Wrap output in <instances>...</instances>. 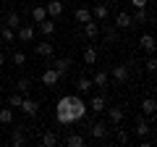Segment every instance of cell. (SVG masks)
<instances>
[{
	"label": "cell",
	"instance_id": "cell-30",
	"mask_svg": "<svg viewBox=\"0 0 157 147\" xmlns=\"http://www.w3.org/2000/svg\"><path fill=\"white\" fill-rule=\"evenodd\" d=\"M0 124H13V108H3L0 110Z\"/></svg>",
	"mask_w": 157,
	"mask_h": 147
},
{
	"label": "cell",
	"instance_id": "cell-4",
	"mask_svg": "<svg viewBox=\"0 0 157 147\" xmlns=\"http://www.w3.org/2000/svg\"><path fill=\"white\" fill-rule=\"evenodd\" d=\"M86 108H89L92 113H105V108H107V102H105V97L102 95H94L89 102H86Z\"/></svg>",
	"mask_w": 157,
	"mask_h": 147
},
{
	"label": "cell",
	"instance_id": "cell-3",
	"mask_svg": "<svg viewBox=\"0 0 157 147\" xmlns=\"http://www.w3.org/2000/svg\"><path fill=\"white\" fill-rule=\"evenodd\" d=\"M110 76L118 81V84H126V81H128V68H126V63H118V66H113Z\"/></svg>",
	"mask_w": 157,
	"mask_h": 147
},
{
	"label": "cell",
	"instance_id": "cell-9",
	"mask_svg": "<svg viewBox=\"0 0 157 147\" xmlns=\"http://www.w3.org/2000/svg\"><path fill=\"white\" fill-rule=\"evenodd\" d=\"M139 47H141L144 53H149V55H152V53H155V37H152L149 32L141 34V37H139Z\"/></svg>",
	"mask_w": 157,
	"mask_h": 147
},
{
	"label": "cell",
	"instance_id": "cell-13",
	"mask_svg": "<svg viewBox=\"0 0 157 147\" xmlns=\"http://www.w3.org/2000/svg\"><path fill=\"white\" fill-rule=\"evenodd\" d=\"M105 110H107V118H110V124L113 126H115V124H121V121H123V110H121V108H115V105H113V108H105Z\"/></svg>",
	"mask_w": 157,
	"mask_h": 147
},
{
	"label": "cell",
	"instance_id": "cell-2",
	"mask_svg": "<svg viewBox=\"0 0 157 147\" xmlns=\"http://www.w3.org/2000/svg\"><path fill=\"white\" fill-rule=\"evenodd\" d=\"M18 110H21L24 116H29V118H34V116L39 113V105L32 100V97H26V95H24V100H21V108H18Z\"/></svg>",
	"mask_w": 157,
	"mask_h": 147
},
{
	"label": "cell",
	"instance_id": "cell-35",
	"mask_svg": "<svg viewBox=\"0 0 157 147\" xmlns=\"http://www.w3.org/2000/svg\"><path fill=\"white\" fill-rule=\"evenodd\" d=\"M118 142H121V145H126V142H128V131L118 129Z\"/></svg>",
	"mask_w": 157,
	"mask_h": 147
},
{
	"label": "cell",
	"instance_id": "cell-12",
	"mask_svg": "<svg viewBox=\"0 0 157 147\" xmlns=\"http://www.w3.org/2000/svg\"><path fill=\"white\" fill-rule=\"evenodd\" d=\"M37 55H42V58H52V53H55V47H52V42H37Z\"/></svg>",
	"mask_w": 157,
	"mask_h": 147
},
{
	"label": "cell",
	"instance_id": "cell-38",
	"mask_svg": "<svg viewBox=\"0 0 157 147\" xmlns=\"http://www.w3.org/2000/svg\"><path fill=\"white\" fill-rule=\"evenodd\" d=\"M105 3H113V0H105Z\"/></svg>",
	"mask_w": 157,
	"mask_h": 147
},
{
	"label": "cell",
	"instance_id": "cell-37",
	"mask_svg": "<svg viewBox=\"0 0 157 147\" xmlns=\"http://www.w3.org/2000/svg\"><path fill=\"white\" fill-rule=\"evenodd\" d=\"M3 63H6V58H3V55H0V68H3Z\"/></svg>",
	"mask_w": 157,
	"mask_h": 147
},
{
	"label": "cell",
	"instance_id": "cell-31",
	"mask_svg": "<svg viewBox=\"0 0 157 147\" xmlns=\"http://www.w3.org/2000/svg\"><path fill=\"white\" fill-rule=\"evenodd\" d=\"M21 100H24L21 92H13V95L8 97V105H11V108H21Z\"/></svg>",
	"mask_w": 157,
	"mask_h": 147
},
{
	"label": "cell",
	"instance_id": "cell-10",
	"mask_svg": "<svg viewBox=\"0 0 157 147\" xmlns=\"http://www.w3.org/2000/svg\"><path fill=\"white\" fill-rule=\"evenodd\" d=\"M107 16H110V11H107V3H97V6L92 8V18H97V21H105Z\"/></svg>",
	"mask_w": 157,
	"mask_h": 147
},
{
	"label": "cell",
	"instance_id": "cell-14",
	"mask_svg": "<svg viewBox=\"0 0 157 147\" xmlns=\"http://www.w3.org/2000/svg\"><path fill=\"white\" fill-rule=\"evenodd\" d=\"M39 32L45 34V37L55 34V18H42V21H39Z\"/></svg>",
	"mask_w": 157,
	"mask_h": 147
},
{
	"label": "cell",
	"instance_id": "cell-6",
	"mask_svg": "<svg viewBox=\"0 0 157 147\" xmlns=\"http://www.w3.org/2000/svg\"><path fill=\"white\" fill-rule=\"evenodd\" d=\"M45 11H47V18H58L63 13V0H50L45 6Z\"/></svg>",
	"mask_w": 157,
	"mask_h": 147
},
{
	"label": "cell",
	"instance_id": "cell-26",
	"mask_svg": "<svg viewBox=\"0 0 157 147\" xmlns=\"http://www.w3.org/2000/svg\"><path fill=\"white\" fill-rule=\"evenodd\" d=\"M89 134L94 137V139H102V137L107 134V129H105L102 124H92V126H89Z\"/></svg>",
	"mask_w": 157,
	"mask_h": 147
},
{
	"label": "cell",
	"instance_id": "cell-8",
	"mask_svg": "<svg viewBox=\"0 0 157 147\" xmlns=\"http://www.w3.org/2000/svg\"><path fill=\"white\" fill-rule=\"evenodd\" d=\"M155 110H157L155 97H144V100H141V113H144L147 118H155Z\"/></svg>",
	"mask_w": 157,
	"mask_h": 147
},
{
	"label": "cell",
	"instance_id": "cell-22",
	"mask_svg": "<svg viewBox=\"0 0 157 147\" xmlns=\"http://www.w3.org/2000/svg\"><path fill=\"white\" fill-rule=\"evenodd\" d=\"M97 58H100V53H97V47H86V50H84V63H86V66H92V63H97Z\"/></svg>",
	"mask_w": 157,
	"mask_h": 147
},
{
	"label": "cell",
	"instance_id": "cell-24",
	"mask_svg": "<svg viewBox=\"0 0 157 147\" xmlns=\"http://www.w3.org/2000/svg\"><path fill=\"white\" fill-rule=\"evenodd\" d=\"M32 18H34V24H39L42 18H47V11H45V6H34V8H32Z\"/></svg>",
	"mask_w": 157,
	"mask_h": 147
},
{
	"label": "cell",
	"instance_id": "cell-33",
	"mask_svg": "<svg viewBox=\"0 0 157 147\" xmlns=\"http://www.w3.org/2000/svg\"><path fill=\"white\" fill-rule=\"evenodd\" d=\"M144 68H147V71H149V74H155V68H157V61H155V58H147V63H144Z\"/></svg>",
	"mask_w": 157,
	"mask_h": 147
},
{
	"label": "cell",
	"instance_id": "cell-27",
	"mask_svg": "<svg viewBox=\"0 0 157 147\" xmlns=\"http://www.w3.org/2000/svg\"><path fill=\"white\" fill-rule=\"evenodd\" d=\"M0 40H3V42H13V40H16V29L3 26V29H0Z\"/></svg>",
	"mask_w": 157,
	"mask_h": 147
},
{
	"label": "cell",
	"instance_id": "cell-21",
	"mask_svg": "<svg viewBox=\"0 0 157 147\" xmlns=\"http://www.w3.org/2000/svg\"><path fill=\"white\" fill-rule=\"evenodd\" d=\"M84 142H86V139H84L81 134H68V137H66V145H68V147H84Z\"/></svg>",
	"mask_w": 157,
	"mask_h": 147
},
{
	"label": "cell",
	"instance_id": "cell-5",
	"mask_svg": "<svg viewBox=\"0 0 157 147\" xmlns=\"http://www.w3.org/2000/svg\"><path fill=\"white\" fill-rule=\"evenodd\" d=\"M60 79H63V76L55 71V68H47V71L42 74V84H45V87H55Z\"/></svg>",
	"mask_w": 157,
	"mask_h": 147
},
{
	"label": "cell",
	"instance_id": "cell-32",
	"mask_svg": "<svg viewBox=\"0 0 157 147\" xmlns=\"http://www.w3.org/2000/svg\"><path fill=\"white\" fill-rule=\"evenodd\" d=\"M16 92L26 95V92H29V79H18V81H16Z\"/></svg>",
	"mask_w": 157,
	"mask_h": 147
},
{
	"label": "cell",
	"instance_id": "cell-25",
	"mask_svg": "<svg viewBox=\"0 0 157 147\" xmlns=\"http://www.w3.org/2000/svg\"><path fill=\"white\" fill-rule=\"evenodd\" d=\"M131 21H139V24H149V16H147V8H136Z\"/></svg>",
	"mask_w": 157,
	"mask_h": 147
},
{
	"label": "cell",
	"instance_id": "cell-18",
	"mask_svg": "<svg viewBox=\"0 0 157 147\" xmlns=\"http://www.w3.org/2000/svg\"><path fill=\"white\" fill-rule=\"evenodd\" d=\"M73 18H76L78 24H86V21H92V11H89V8H76Z\"/></svg>",
	"mask_w": 157,
	"mask_h": 147
},
{
	"label": "cell",
	"instance_id": "cell-11",
	"mask_svg": "<svg viewBox=\"0 0 157 147\" xmlns=\"http://www.w3.org/2000/svg\"><path fill=\"white\" fill-rule=\"evenodd\" d=\"M84 34L89 37V40H97V37H100V24H97L94 18L86 21V24H84Z\"/></svg>",
	"mask_w": 157,
	"mask_h": 147
},
{
	"label": "cell",
	"instance_id": "cell-1",
	"mask_svg": "<svg viewBox=\"0 0 157 147\" xmlns=\"http://www.w3.org/2000/svg\"><path fill=\"white\" fill-rule=\"evenodd\" d=\"M86 113H89V108H86V102L78 95H63L58 100V108H55V118L63 126H71L76 121H81Z\"/></svg>",
	"mask_w": 157,
	"mask_h": 147
},
{
	"label": "cell",
	"instance_id": "cell-19",
	"mask_svg": "<svg viewBox=\"0 0 157 147\" xmlns=\"http://www.w3.org/2000/svg\"><path fill=\"white\" fill-rule=\"evenodd\" d=\"M107 81H110V74L107 71H97L92 76V84H97V87H107Z\"/></svg>",
	"mask_w": 157,
	"mask_h": 147
},
{
	"label": "cell",
	"instance_id": "cell-7",
	"mask_svg": "<svg viewBox=\"0 0 157 147\" xmlns=\"http://www.w3.org/2000/svg\"><path fill=\"white\" fill-rule=\"evenodd\" d=\"M149 131H152L149 121H147L144 116H139V118H136V126H134V134H136V137H147Z\"/></svg>",
	"mask_w": 157,
	"mask_h": 147
},
{
	"label": "cell",
	"instance_id": "cell-20",
	"mask_svg": "<svg viewBox=\"0 0 157 147\" xmlns=\"http://www.w3.org/2000/svg\"><path fill=\"white\" fill-rule=\"evenodd\" d=\"M39 142H42L45 147H55V145H58V134H55V131H45Z\"/></svg>",
	"mask_w": 157,
	"mask_h": 147
},
{
	"label": "cell",
	"instance_id": "cell-15",
	"mask_svg": "<svg viewBox=\"0 0 157 147\" xmlns=\"http://www.w3.org/2000/svg\"><path fill=\"white\" fill-rule=\"evenodd\" d=\"M131 24H134V21H131V13L121 11V13H118V16H115V26H118V29H128Z\"/></svg>",
	"mask_w": 157,
	"mask_h": 147
},
{
	"label": "cell",
	"instance_id": "cell-36",
	"mask_svg": "<svg viewBox=\"0 0 157 147\" xmlns=\"http://www.w3.org/2000/svg\"><path fill=\"white\" fill-rule=\"evenodd\" d=\"M147 3H149V0H131V6H134V8H147Z\"/></svg>",
	"mask_w": 157,
	"mask_h": 147
},
{
	"label": "cell",
	"instance_id": "cell-34",
	"mask_svg": "<svg viewBox=\"0 0 157 147\" xmlns=\"http://www.w3.org/2000/svg\"><path fill=\"white\" fill-rule=\"evenodd\" d=\"M13 63H16V66H24V63H26V55H24V53H13Z\"/></svg>",
	"mask_w": 157,
	"mask_h": 147
},
{
	"label": "cell",
	"instance_id": "cell-23",
	"mask_svg": "<svg viewBox=\"0 0 157 147\" xmlns=\"http://www.w3.org/2000/svg\"><path fill=\"white\" fill-rule=\"evenodd\" d=\"M68 68H71V58H60V61H55V71L60 74V76H66Z\"/></svg>",
	"mask_w": 157,
	"mask_h": 147
},
{
	"label": "cell",
	"instance_id": "cell-16",
	"mask_svg": "<svg viewBox=\"0 0 157 147\" xmlns=\"http://www.w3.org/2000/svg\"><path fill=\"white\" fill-rule=\"evenodd\" d=\"M21 42H32L34 40V26H18V34H16Z\"/></svg>",
	"mask_w": 157,
	"mask_h": 147
},
{
	"label": "cell",
	"instance_id": "cell-28",
	"mask_svg": "<svg viewBox=\"0 0 157 147\" xmlns=\"http://www.w3.org/2000/svg\"><path fill=\"white\" fill-rule=\"evenodd\" d=\"M92 87H94V84H92V79H86V76H81V79L76 81V89L81 92V95H84V92H89Z\"/></svg>",
	"mask_w": 157,
	"mask_h": 147
},
{
	"label": "cell",
	"instance_id": "cell-17",
	"mask_svg": "<svg viewBox=\"0 0 157 147\" xmlns=\"http://www.w3.org/2000/svg\"><path fill=\"white\" fill-rule=\"evenodd\" d=\"M11 142H13V147H24V145H26V131H24V129H16V131L11 134Z\"/></svg>",
	"mask_w": 157,
	"mask_h": 147
},
{
	"label": "cell",
	"instance_id": "cell-29",
	"mask_svg": "<svg viewBox=\"0 0 157 147\" xmlns=\"http://www.w3.org/2000/svg\"><path fill=\"white\" fill-rule=\"evenodd\" d=\"M6 26L18 29V26H21V16H18V13H8V16H6Z\"/></svg>",
	"mask_w": 157,
	"mask_h": 147
}]
</instances>
